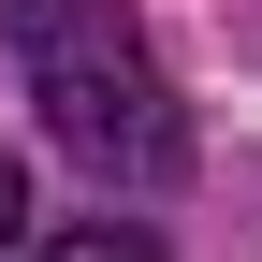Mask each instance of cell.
<instances>
[{
	"label": "cell",
	"mask_w": 262,
	"mask_h": 262,
	"mask_svg": "<svg viewBox=\"0 0 262 262\" xmlns=\"http://www.w3.org/2000/svg\"><path fill=\"white\" fill-rule=\"evenodd\" d=\"M29 262H160V248L131 233V219H88V233H44V248H29Z\"/></svg>",
	"instance_id": "obj_2"
},
{
	"label": "cell",
	"mask_w": 262,
	"mask_h": 262,
	"mask_svg": "<svg viewBox=\"0 0 262 262\" xmlns=\"http://www.w3.org/2000/svg\"><path fill=\"white\" fill-rule=\"evenodd\" d=\"M0 29H15V73L88 189H175L189 175V117L160 88L146 29H131V0H0Z\"/></svg>",
	"instance_id": "obj_1"
},
{
	"label": "cell",
	"mask_w": 262,
	"mask_h": 262,
	"mask_svg": "<svg viewBox=\"0 0 262 262\" xmlns=\"http://www.w3.org/2000/svg\"><path fill=\"white\" fill-rule=\"evenodd\" d=\"M15 248H29V175L0 160V262H15Z\"/></svg>",
	"instance_id": "obj_3"
}]
</instances>
